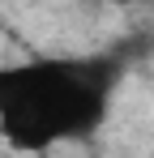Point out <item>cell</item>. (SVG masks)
Instances as JSON below:
<instances>
[{
  "instance_id": "1",
  "label": "cell",
  "mask_w": 154,
  "mask_h": 158,
  "mask_svg": "<svg viewBox=\"0 0 154 158\" xmlns=\"http://www.w3.org/2000/svg\"><path fill=\"white\" fill-rule=\"evenodd\" d=\"M120 60H26L0 69V137L43 154L60 141L90 137L107 115Z\"/></svg>"
},
{
  "instance_id": "2",
  "label": "cell",
  "mask_w": 154,
  "mask_h": 158,
  "mask_svg": "<svg viewBox=\"0 0 154 158\" xmlns=\"http://www.w3.org/2000/svg\"><path fill=\"white\" fill-rule=\"evenodd\" d=\"M103 4H137V0H103Z\"/></svg>"
}]
</instances>
